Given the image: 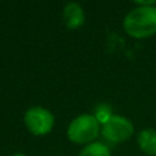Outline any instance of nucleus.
Masks as SVG:
<instances>
[{"mask_svg":"<svg viewBox=\"0 0 156 156\" xmlns=\"http://www.w3.org/2000/svg\"><path fill=\"white\" fill-rule=\"evenodd\" d=\"M126 32L134 38H146L156 33V7L138 6L129 11L123 21Z\"/></svg>","mask_w":156,"mask_h":156,"instance_id":"f257e3e1","label":"nucleus"},{"mask_svg":"<svg viewBox=\"0 0 156 156\" xmlns=\"http://www.w3.org/2000/svg\"><path fill=\"white\" fill-rule=\"evenodd\" d=\"M100 132V126L94 115H80L68 126V139L76 144H90Z\"/></svg>","mask_w":156,"mask_h":156,"instance_id":"f03ea898","label":"nucleus"},{"mask_svg":"<svg viewBox=\"0 0 156 156\" xmlns=\"http://www.w3.org/2000/svg\"><path fill=\"white\" fill-rule=\"evenodd\" d=\"M134 132L132 122L118 115H112L106 122L102 123L101 134L111 143H122L132 136Z\"/></svg>","mask_w":156,"mask_h":156,"instance_id":"7ed1b4c3","label":"nucleus"},{"mask_svg":"<svg viewBox=\"0 0 156 156\" xmlns=\"http://www.w3.org/2000/svg\"><path fill=\"white\" fill-rule=\"evenodd\" d=\"M24 123L34 135H44L54 127V116L50 111L40 106H34L27 110Z\"/></svg>","mask_w":156,"mask_h":156,"instance_id":"20e7f679","label":"nucleus"},{"mask_svg":"<svg viewBox=\"0 0 156 156\" xmlns=\"http://www.w3.org/2000/svg\"><path fill=\"white\" fill-rule=\"evenodd\" d=\"M63 18L68 28L76 29L80 27L84 22L83 9L77 2H68L63 9Z\"/></svg>","mask_w":156,"mask_h":156,"instance_id":"39448f33","label":"nucleus"},{"mask_svg":"<svg viewBox=\"0 0 156 156\" xmlns=\"http://www.w3.org/2000/svg\"><path fill=\"white\" fill-rule=\"evenodd\" d=\"M139 147L147 155H156V130L144 129L138 135Z\"/></svg>","mask_w":156,"mask_h":156,"instance_id":"423d86ee","label":"nucleus"},{"mask_svg":"<svg viewBox=\"0 0 156 156\" xmlns=\"http://www.w3.org/2000/svg\"><path fill=\"white\" fill-rule=\"evenodd\" d=\"M79 156H111L110 149L102 143H90L82 149Z\"/></svg>","mask_w":156,"mask_h":156,"instance_id":"0eeeda50","label":"nucleus"},{"mask_svg":"<svg viewBox=\"0 0 156 156\" xmlns=\"http://www.w3.org/2000/svg\"><path fill=\"white\" fill-rule=\"evenodd\" d=\"M111 116H112V113H111V108H110L108 105H105V104L99 105V106L96 107V111H95V115H94V117L98 119L99 123H104V122H106Z\"/></svg>","mask_w":156,"mask_h":156,"instance_id":"6e6552de","label":"nucleus"},{"mask_svg":"<svg viewBox=\"0 0 156 156\" xmlns=\"http://www.w3.org/2000/svg\"><path fill=\"white\" fill-rule=\"evenodd\" d=\"M12 156H26L24 154H21V152H17V154H13Z\"/></svg>","mask_w":156,"mask_h":156,"instance_id":"1a4fd4ad","label":"nucleus"}]
</instances>
